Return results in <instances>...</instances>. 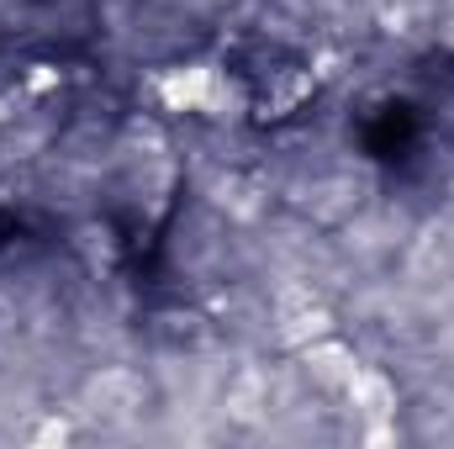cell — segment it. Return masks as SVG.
<instances>
[{"instance_id": "6da1fadb", "label": "cell", "mask_w": 454, "mask_h": 449, "mask_svg": "<svg viewBox=\"0 0 454 449\" xmlns=\"http://www.w3.org/2000/svg\"><path fill=\"white\" fill-rule=\"evenodd\" d=\"M159 101L169 112H196V116H243V91L227 80L217 64H180L159 75Z\"/></svg>"}, {"instance_id": "7a4b0ae2", "label": "cell", "mask_w": 454, "mask_h": 449, "mask_svg": "<svg viewBox=\"0 0 454 449\" xmlns=\"http://www.w3.org/2000/svg\"><path fill=\"white\" fill-rule=\"evenodd\" d=\"M301 354H307L312 375H317L323 386H333V391H343V386L354 381V370H359V354H354L348 343H339L333 334H323V338H312V343H301Z\"/></svg>"}, {"instance_id": "3957f363", "label": "cell", "mask_w": 454, "mask_h": 449, "mask_svg": "<svg viewBox=\"0 0 454 449\" xmlns=\"http://www.w3.org/2000/svg\"><path fill=\"white\" fill-rule=\"evenodd\" d=\"M343 397H348L364 418H396V386H391L380 370H370V365L354 370V381L343 386Z\"/></svg>"}, {"instance_id": "277c9868", "label": "cell", "mask_w": 454, "mask_h": 449, "mask_svg": "<svg viewBox=\"0 0 454 449\" xmlns=\"http://www.w3.org/2000/svg\"><path fill=\"white\" fill-rule=\"evenodd\" d=\"M64 439H69V429H64L59 418H48V423L32 429V445H64Z\"/></svg>"}]
</instances>
